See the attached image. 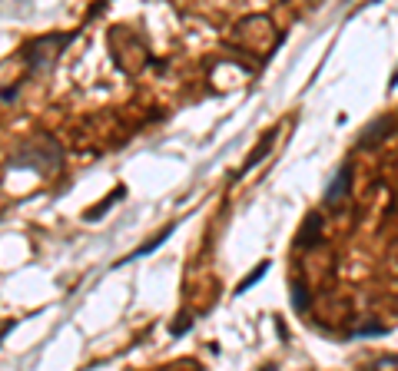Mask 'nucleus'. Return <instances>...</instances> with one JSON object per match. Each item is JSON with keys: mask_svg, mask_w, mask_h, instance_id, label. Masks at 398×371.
<instances>
[{"mask_svg": "<svg viewBox=\"0 0 398 371\" xmlns=\"http://www.w3.org/2000/svg\"><path fill=\"white\" fill-rule=\"evenodd\" d=\"M189 328H193V315L180 312V322H169V335H173V338H180V335H186Z\"/></svg>", "mask_w": 398, "mask_h": 371, "instance_id": "9d476101", "label": "nucleus"}, {"mask_svg": "<svg viewBox=\"0 0 398 371\" xmlns=\"http://www.w3.org/2000/svg\"><path fill=\"white\" fill-rule=\"evenodd\" d=\"M289 295H292V309H295L299 315H306V312H309V305H312V295H309L306 285H302V282H292Z\"/></svg>", "mask_w": 398, "mask_h": 371, "instance_id": "0eeeda50", "label": "nucleus"}, {"mask_svg": "<svg viewBox=\"0 0 398 371\" xmlns=\"http://www.w3.org/2000/svg\"><path fill=\"white\" fill-rule=\"evenodd\" d=\"M382 126H385L382 119H379V123H372V126H368V133L362 136V139H358V146H375V139H379V136L385 133Z\"/></svg>", "mask_w": 398, "mask_h": 371, "instance_id": "9b49d317", "label": "nucleus"}, {"mask_svg": "<svg viewBox=\"0 0 398 371\" xmlns=\"http://www.w3.org/2000/svg\"><path fill=\"white\" fill-rule=\"evenodd\" d=\"M276 133H279V130H269V133L262 136V143H259V146H256V149H252V156L245 159L243 173H245V169H252V166H259L262 159H266V153H269V149H272V143H276Z\"/></svg>", "mask_w": 398, "mask_h": 371, "instance_id": "423d86ee", "label": "nucleus"}, {"mask_svg": "<svg viewBox=\"0 0 398 371\" xmlns=\"http://www.w3.org/2000/svg\"><path fill=\"white\" fill-rule=\"evenodd\" d=\"M7 169H31L40 176H53L63 169V146L46 133H37L31 139H24L17 149H10Z\"/></svg>", "mask_w": 398, "mask_h": 371, "instance_id": "f03ea898", "label": "nucleus"}, {"mask_svg": "<svg viewBox=\"0 0 398 371\" xmlns=\"http://www.w3.org/2000/svg\"><path fill=\"white\" fill-rule=\"evenodd\" d=\"M173 229H176V225H166V229H163V232H159V236H153V239H150V242H143V245H137V249H133V252H130V255H123V259H116V262H113V266H130V262H139V259H143V255L156 252V249H159V245H163V242H166V239L173 236Z\"/></svg>", "mask_w": 398, "mask_h": 371, "instance_id": "39448f33", "label": "nucleus"}, {"mask_svg": "<svg viewBox=\"0 0 398 371\" xmlns=\"http://www.w3.org/2000/svg\"><path fill=\"white\" fill-rule=\"evenodd\" d=\"M266 272H269V262H259V268H256V272H249V275H245L243 282L236 285V295H243V292H249L252 285H259V282H262V275H266Z\"/></svg>", "mask_w": 398, "mask_h": 371, "instance_id": "1a4fd4ad", "label": "nucleus"}, {"mask_svg": "<svg viewBox=\"0 0 398 371\" xmlns=\"http://www.w3.org/2000/svg\"><path fill=\"white\" fill-rule=\"evenodd\" d=\"M123 196H126V189H123V186H116V189H113V193H110L103 202H96V206H93L90 212L83 216V219H100V216H103V212L110 209V202H116V199H123Z\"/></svg>", "mask_w": 398, "mask_h": 371, "instance_id": "6e6552de", "label": "nucleus"}, {"mask_svg": "<svg viewBox=\"0 0 398 371\" xmlns=\"http://www.w3.org/2000/svg\"><path fill=\"white\" fill-rule=\"evenodd\" d=\"M372 3H379V0H372Z\"/></svg>", "mask_w": 398, "mask_h": 371, "instance_id": "ddd939ff", "label": "nucleus"}, {"mask_svg": "<svg viewBox=\"0 0 398 371\" xmlns=\"http://www.w3.org/2000/svg\"><path fill=\"white\" fill-rule=\"evenodd\" d=\"M319 242H322V212H309L302 229H299L295 245H299V249H315Z\"/></svg>", "mask_w": 398, "mask_h": 371, "instance_id": "20e7f679", "label": "nucleus"}, {"mask_svg": "<svg viewBox=\"0 0 398 371\" xmlns=\"http://www.w3.org/2000/svg\"><path fill=\"white\" fill-rule=\"evenodd\" d=\"M73 37H77V30H70V33H44V37L27 40V44L17 50V60L24 63V74H20V80H17L14 87L0 89V100H7V103H10V100H17V93H20L24 83H31L33 76L50 74V70H53V63L60 60V53L73 44Z\"/></svg>", "mask_w": 398, "mask_h": 371, "instance_id": "f257e3e1", "label": "nucleus"}, {"mask_svg": "<svg viewBox=\"0 0 398 371\" xmlns=\"http://www.w3.org/2000/svg\"><path fill=\"white\" fill-rule=\"evenodd\" d=\"M365 335H385V325H368L358 331V338H365Z\"/></svg>", "mask_w": 398, "mask_h": 371, "instance_id": "f8f14e48", "label": "nucleus"}, {"mask_svg": "<svg viewBox=\"0 0 398 371\" xmlns=\"http://www.w3.org/2000/svg\"><path fill=\"white\" fill-rule=\"evenodd\" d=\"M349 193H352V163H342L338 166V173H336V179H332L329 189H325V202L336 206V202H342Z\"/></svg>", "mask_w": 398, "mask_h": 371, "instance_id": "7ed1b4c3", "label": "nucleus"}]
</instances>
